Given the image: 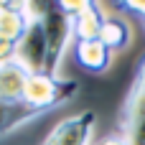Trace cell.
Listing matches in <instances>:
<instances>
[{
  "label": "cell",
  "mask_w": 145,
  "mask_h": 145,
  "mask_svg": "<svg viewBox=\"0 0 145 145\" xmlns=\"http://www.w3.org/2000/svg\"><path fill=\"white\" fill-rule=\"evenodd\" d=\"M28 15L38 18L43 25V36H46V69L43 74L56 76V69L64 59V51L74 36V25H71V15L64 8V3H25Z\"/></svg>",
  "instance_id": "1"
},
{
  "label": "cell",
  "mask_w": 145,
  "mask_h": 145,
  "mask_svg": "<svg viewBox=\"0 0 145 145\" xmlns=\"http://www.w3.org/2000/svg\"><path fill=\"white\" fill-rule=\"evenodd\" d=\"M79 89L76 79H61V76H48V74H31L25 92H23V105L33 112V117L61 107L69 102Z\"/></svg>",
  "instance_id": "2"
},
{
  "label": "cell",
  "mask_w": 145,
  "mask_h": 145,
  "mask_svg": "<svg viewBox=\"0 0 145 145\" xmlns=\"http://www.w3.org/2000/svg\"><path fill=\"white\" fill-rule=\"evenodd\" d=\"M28 8L25 3H3L0 0V64L15 59V48L28 31Z\"/></svg>",
  "instance_id": "3"
},
{
  "label": "cell",
  "mask_w": 145,
  "mask_h": 145,
  "mask_svg": "<svg viewBox=\"0 0 145 145\" xmlns=\"http://www.w3.org/2000/svg\"><path fill=\"white\" fill-rule=\"evenodd\" d=\"M94 122H97V115L92 110L66 117L46 135L43 145H89L92 133H94Z\"/></svg>",
  "instance_id": "4"
},
{
  "label": "cell",
  "mask_w": 145,
  "mask_h": 145,
  "mask_svg": "<svg viewBox=\"0 0 145 145\" xmlns=\"http://www.w3.org/2000/svg\"><path fill=\"white\" fill-rule=\"evenodd\" d=\"M28 31L20 38L18 48H15V61L20 66H25L31 74H43L46 69V36H43V25L38 18L28 15Z\"/></svg>",
  "instance_id": "5"
},
{
  "label": "cell",
  "mask_w": 145,
  "mask_h": 145,
  "mask_svg": "<svg viewBox=\"0 0 145 145\" xmlns=\"http://www.w3.org/2000/svg\"><path fill=\"white\" fill-rule=\"evenodd\" d=\"M64 8L69 10L71 15V25H74V36L76 41H92V38H99L102 33V25H105V13L99 8V3L94 0H66Z\"/></svg>",
  "instance_id": "6"
},
{
  "label": "cell",
  "mask_w": 145,
  "mask_h": 145,
  "mask_svg": "<svg viewBox=\"0 0 145 145\" xmlns=\"http://www.w3.org/2000/svg\"><path fill=\"white\" fill-rule=\"evenodd\" d=\"M122 138L130 145H145V92L133 84L122 107Z\"/></svg>",
  "instance_id": "7"
},
{
  "label": "cell",
  "mask_w": 145,
  "mask_h": 145,
  "mask_svg": "<svg viewBox=\"0 0 145 145\" xmlns=\"http://www.w3.org/2000/svg\"><path fill=\"white\" fill-rule=\"evenodd\" d=\"M31 71L25 66H20L15 59L0 64V102L5 105H15L23 99L25 84H28Z\"/></svg>",
  "instance_id": "8"
},
{
  "label": "cell",
  "mask_w": 145,
  "mask_h": 145,
  "mask_svg": "<svg viewBox=\"0 0 145 145\" xmlns=\"http://www.w3.org/2000/svg\"><path fill=\"white\" fill-rule=\"evenodd\" d=\"M76 61L82 69L87 71H105L112 61V51L99 41V38H92V41H76Z\"/></svg>",
  "instance_id": "9"
},
{
  "label": "cell",
  "mask_w": 145,
  "mask_h": 145,
  "mask_svg": "<svg viewBox=\"0 0 145 145\" xmlns=\"http://www.w3.org/2000/svg\"><path fill=\"white\" fill-rule=\"evenodd\" d=\"M99 41L110 48V51H120L130 43V25L122 18H105Z\"/></svg>",
  "instance_id": "10"
},
{
  "label": "cell",
  "mask_w": 145,
  "mask_h": 145,
  "mask_svg": "<svg viewBox=\"0 0 145 145\" xmlns=\"http://www.w3.org/2000/svg\"><path fill=\"white\" fill-rule=\"evenodd\" d=\"M97 145H130L122 135H112V138H105L102 143H97Z\"/></svg>",
  "instance_id": "11"
},
{
  "label": "cell",
  "mask_w": 145,
  "mask_h": 145,
  "mask_svg": "<svg viewBox=\"0 0 145 145\" xmlns=\"http://www.w3.org/2000/svg\"><path fill=\"white\" fill-rule=\"evenodd\" d=\"M122 8H127V10H138V13H143V15H145V3H140V0H130V3H122Z\"/></svg>",
  "instance_id": "12"
},
{
  "label": "cell",
  "mask_w": 145,
  "mask_h": 145,
  "mask_svg": "<svg viewBox=\"0 0 145 145\" xmlns=\"http://www.w3.org/2000/svg\"><path fill=\"white\" fill-rule=\"evenodd\" d=\"M133 84H138V87L145 92V59H143V64H140V71H138V76H135Z\"/></svg>",
  "instance_id": "13"
}]
</instances>
